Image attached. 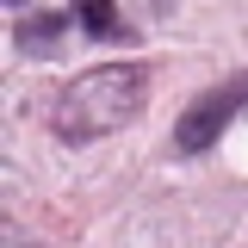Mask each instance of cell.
Listing matches in <instances>:
<instances>
[{"instance_id":"obj_1","label":"cell","mask_w":248,"mask_h":248,"mask_svg":"<svg viewBox=\"0 0 248 248\" xmlns=\"http://www.w3.org/2000/svg\"><path fill=\"white\" fill-rule=\"evenodd\" d=\"M143 99H149V68L143 62H106V68H87L62 87L50 124L62 143H93V137L130 124L143 112Z\"/></svg>"},{"instance_id":"obj_2","label":"cell","mask_w":248,"mask_h":248,"mask_svg":"<svg viewBox=\"0 0 248 248\" xmlns=\"http://www.w3.org/2000/svg\"><path fill=\"white\" fill-rule=\"evenodd\" d=\"M242 106H248V68L230 75V81H217V87H205L180 112V124H174V155H205L223 137V124L242 118Z\"/></svg>"},{"instance_id":"obj_3","label":"cell","mask_w":248,"mask_h":248,"mask_svg":"<svg viewBox=\"0 0 248 248\" xmlns=\"http://www.w3.org/2000/svg\"><path fill=\"white\" fill-rule=\"evenodd\" d=\"M68 19H75V13H31V19H19L13 37H19L25 56H50V50L62 44V31H68Z\"/></svg>"},{"instance_id":"obj_4","label":"cell","mask_w":248,"mask_h":248,"mask_svg":"<svg viewBox=\"0 0 248 248\" xmlns=\"http://www.w3.org/2000/svg\"><path fill=\"white\" fill-rule=\"evenodd\" d=\"M68 13H75V25H87L93 37H124V19H118L112 0H75Z\"/></svg>"},{"instance_id":"obj_5","label":"cell","mask_w":248,"mask_h":248,"mask_svg":"<svg viewBox=\"0 0 248 248\" xmlns=\"http://www.w3.org/2000/svg\"><path fill=\"white\" fill-rule=\"evenodd\" d=\"M6 6H13V13H19V6H25V0H6Z\"/></svg>"}]
</instances>
